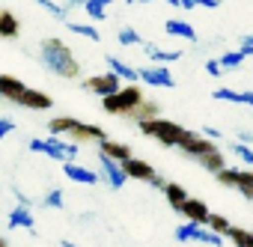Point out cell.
<instances>
[{"instance_id":"1","label":"cell","mask_w":253,"mask_h":247,"mask_svg":"<svg viewBox=\"0 0 253 247\" xmlns=\"http://www.w3.org/2000/svg\"><path fill=\"white\" fill-rule=\"evenodd\" d=\"M39 57H42V63H45L54 75H60V78H78V75H81V66H78L75 54H72L69 45L60 42V39H45L42 48H39Z\"/></svg>"},{"instance_id":"2","label":"cell","mask_w":253,"mask_h":247,"mask_svg":"<svg viewBox=\"0 0 253 247\" xmlns=\"http://www.w3.org/2000/svg\"><path fill=\"white\" fill-rule=\"evenodd\" d=\"M48 131H51V137H72L75 143H86V140H104L107 134L98 128V125H86V122H78V119H72V116H57V119H51L48 122Z\"/></svg>"},{"instance_id":"3","label":"cell","mask_w":253,"mask_h":247,"mask_svg":"<svg viewBox=\"0 0 253 247\" xmlns=\"http://www.w3.org/2000/svg\"><path fill=\"white\" fill-rule=\"evenodd\" d=\"M146 98H143V89L140 86H122L116 95H110V98H101V107H104V113H119V116H131L140 104H143Z\"/></svg>"},{"instance_id":"4","label":"cell","mask_w":253,"mask_h":247,"mask_svg":"<svg viewBox=\"0 0 253 247\" xmlns=\"http://www.w3.org/2000/svg\"><path fill=\"white\" fill-rule=\"evenodd\" d=\"M30 149L33 152H42L48 155L51 161H75L78 155V143L75 140H66V137H33L30 140Z\"/></svg>"},{"instance_id":"5","label":"cell","mask_w":253,"mask_h":247,"mask_svg":"<svg viewBox=\"0 0 253 247\" xmlns=\"http://www.w3.org/2000/svg\"><path fill=\"white\" fill-rule=\"evenodd\" d=\"M140 131H143V134H149V137H155V140H158V143H164V146H179V143H182V137L188 134L182 125H176V122H170V119L140 122Z\"/></svg>"},{"instance_id":"6","label":"cell","mask_w":253,"mask_h":247,"mask_svg":"<svg viewBox=\"0 0 253 247\" xmlns=\"http://www.w3.org/2000/svg\"><path fill=\"white\" fill-rule=\"evenodd\" d=\"M176 241H203V244H209V247H220L223 244V238L217 235V232H211L209 226H203V223H182V226H176Z\"/></svg>"},{"instance_id":"7","label":"cell","mask_w":253,"mask_h":247,"mask_svg":"<svg viewBox=\"0 0 253 247\" xmlns=\"http://www.w3.org/2000/svg\"><path fill=\"white\" fill-rule=\"evenodd\" d=\"M84 89H89V92H95V95H101V98H110V95H116V92L122 89V81H119L113 72H101V75L86 78V81H84Z\"/></svg>"},{"instance_id":"8","label":"cell","mask_w":253,"mask_h":247,"mask_svg":"<svg viewBox=\"0 0 253 247\" xmlns=\"http://www.w3.org/2000/svg\"><path fill=\"white\" fill-rule=\"evenodd\" d=\"M140 81L146 86H164V89H173L176 86V78L167 66H140Z\"/></svg>"},{"instance_id":"9","label":"cell","mask_w":253,"mask_h":247,"mask_svg":"<svg viewBox=\"0 0 253 247\" xmlns=\"http://www.w3.org/2000/svg\"><path fill=\"white\" fill-rule=\"evenodd\" d=\"M98 161H101V179H104L113 191H119L125 182H128V176H125V170H122L119 161H110L107 155H98Z\"/></svg>"},{"instance_id":"10","label":"cell","mask_w":253,"mask_h":247,"mask_svg":"<svg viewBox=\"0 0 253 247\" xmlns=\"http://www.w3.org/2000/svg\"><path fill=\"white\" fill-rule=\"evenodd\" d=\"M107 72H113L119 81L131 83V86L140 83V72H137L131 63H125V60H119V57H113V54H107Z\"/></svg>"},{"instance_id":"11","label":"cell","mask_w":253,"mask_h":247,"mask_svg":"<svg viewBox=\"0 0 253 247\" xmlns=\"http://www.w3.org/2000/svg\"><path fill=\"white\" fill-rule=\"evenodd\" d=\"M179 149L182 152H188V155H194V158H203L206 152H211V149H217L209 137H203V134H194V131H188L185 137H182V143H179Z\"/></svg>"},{"instance_id":"12","label":"cell","mask_w":253,"mask_h":247,"mask_svg":"<svg viewBox=\"0 0 253 247\" xmlns=\"http://www.w3.org/2000/svg\"><path fill=\"white\" fill-rule=\"evenodd\" d=\"M63 173H66L69 182H78V185H98V179H101L95 170H89V167H84L78 161H66L63 164Z\"/></svg>"},{"instance_id":"13","label":"cell","mask_w":253,"mask_h":247,"mask_svg":"<svg viewBox=\"0 0 253 247\" xmlns=\"http://www.w3.org/2000/svg\"><path fill=\"white\" fill-rule=\"evenodd\" d=\"M30 86L24 83V81H18V78H12V75H0V98H6V101H21V95L27 92Z\"/></svg>"},{"instance_id":"14","label":"cell","mask_w":253,"mask_h":247,"mask_svg":"<svg viewBox=\"0 0 253 247\" xmlns=\"http://www.w3.org/2000/svg\"><path fill=\"white\" fill-rule=\"evenodd\" d=\"M182 214L188 217V223H209V217H211V211H209V206L203 203V200H194V197H188V203L182 206Z\"/></svg>"},{"instance_id":"15","label":"cell","mask_w":253,"mask_h":247,"mask_svg":"<svg viewBox=\"0 0 253 247\" xmlns=\"http://www.w3.org/2000/svg\"><path fill=\"white\" fill-rule=\"evenodd\" d=\"M122 170H125V176L128 179H140V182H152L158 173L146 164V161H140V158H128V161H122Z\"/></svg>"},{"instance_id":"16","label":"cell","mask_w":253,"mask_h":247,"mask_svg":"<svg viewBox=\"0 0 253 247\" xmlns=\"http://www.w3.org/2000/svg\"><path fill=\"white\" fill-rule=\"evenodd\" d=\"M9 226L12 229H36V217H33V211H30V206H12V211H9ZM36 235V232H33Z\"/></svg>"},{"instance_id":"17","label":"cell","mask_w":253,"mask_h":247,"mask_svg":"<svg viewBox=\"0 0 253 247\" xmlns=\"http://www.w3.org/2000/svg\"><path fill=\"white\" fill-rule=\"evenodd\" d=\"M211 98H214V101H232V104H247V107H253V89H226V86H220V89L211 92Z\"/></svg>"},{"instance_id":"18","label":"cell","mask_w":253,"mask_h":247,"mask_svg":"<svg viewBox=\"0 0 253 247\" xmlns=\"http://www.w3.org/2000/svg\"><path fill=\"white\" fill-rule=\"evenodd\" d=\"M98 149H101V155H107L110 161H128L131 158V149L125 146V143H116V140H110V137H104V140H98Z\"/></svg>"},{"instance_id":"19","label":"cell","mask_w":253,"mask_h":247,"mask_svg":"<svg viewBox=\"0 0 253 247\" xmlns=\"http://www.w3.org/2000/svg\"><path fill=\"white\" fill-rule=\"evenodd\" d=\"M164 30H167L170 36L185 39V42H197V30H194L185 18H167V21H164Z\"/></svg>"},{"instance_id":"20","label":"cell","mask_w":253,"mask_h":247,"mask_svg":"<svg viewBox=\"0 0 253 247\" xmlns=\"http://www.w3.org/2000/svg\"><path fill=\"white\" fill-rule=\"evenodd\" d=\"M18 104H21V107H30V110H51L54 101H51V95H45V92H39V89H27Z\"/></svg>"},{"instance_id":"21","label":"cell","mask_w":253,"mask_h":247,"mask_svg":"<svg viewBox=\"0 0 253 247\" xmlns=\"http://www.w3.org/2000/svg\"><path fill=\"white\" fill-rule=\"evenodd\" d=\"M143 51H146V57H152L158 66H167V63L182 60V51H167V48H158V45H149V42H143Z\"/></svg>"},{"instance_id":"22","label":"cell","mask_w":253,"mask_h":247,"mask_svg":"<svg viewBox=\"0 0 253 247\" xmlns=\"http://www.w3.org/2000/svg\"><path fill=\"white\" fill-rule=\"evenodd\" d=\"M18 30H21L18 18H15L9 9H0V39H15Z\"/></svg>"},{"instance_id":"23","label":"cell","mask_w":253,"mask_h":247,"mask_svg":"<svg viewBox=\"0 0 253 247\" xmlns=\"http://www.w3.org/2000/svg\"><path fill=\"white\" fill-rule=\"evenodd\" d=\"M164 197H167V203H170L176 211H182V206L188 203V194H185V188H182V185H176V182H167V188H164Z\"/></svg>"},{"instance_id":"24","label":"cell","mask_w":253,"mask_h":247,"mask_svg":"<svg viewBox=\"0 0 253 247\" xmlns=\"http://www.w3.org/2000/svg\"><path fill=\"white\" fill-rule=\"evenodd\" d=\"M200 164H203L206 170H211L214 176H217L220 170H226V158H223V152H220V149H211V152H206V155L200 158Z\"/></svg>"},{"instance_id":"25","label":"cell","mask_w":253,"mask_h":247,"mask_svg":"<svg viewBox=\"0 0 253 247\" xmlns=\"http://www.w3.org/2000/svg\"><path fill=\"white\" fill-rule=\"evenodd\" d=\"M66 27H69L72 33H78V36L89 39V42H98V39H101V33H98L92 24H86V21H72V18H69V21H66Z\"/></svg>"},{"instance_id":"26","label":"cell","mask_w":253,"mask_h":247,"mask_svg":"<svg viewBox=\"0 0 253 247\" xmlns=\"http://www.w3.org/2000/svg\"><path fill=\"white\" fill-rule=\"evenodd\" d=\"M36 6H42L45 12H51L57 21H69V6H63V3H57V0H36Z\"/></svg>"},{"instance_id":"27","label":"cell","mask_w":253,"mask_h":247,"mask_svg":"<svg viewBox=\"0 0 253 247\" xmlns=\"http://www.w3.org/2000/svg\"><path fill=\"white\" fill-rule=\"evenodd\" d=\"M84 12H86L89 21H104L107 18V3H104V0H86Z\"/></svg>"},{"instance_id":"28","label":"cell","mask_w":253,"mask_h":247,"mask_svg":"<svg viewBox=\"0 0 253 247\" xmlns=\"http://www.w3.org/2000/svg\"><path fill=\"white\" fill-rule=\"evenodd\" d=\"M131 119H137V122H155V119H158V104H155V101H143V104L131 113Z\"/></svg>"},{"instance_id":"29","label":"cell","mask_w":253,"mask_h":247,"mask_svg":"<svg viewBox=\"0 0 253 247\" xmlns=\"http://www.w3.org/2000/svg\"><path fill=\"white\" fill-rule=\"evenodd\" d=\"M217 63H220V69H223V72H235V69L244 63V54H241V51H223Z\"/></svg>"},{"instance_id":"30","label":"cell","mask_w":253,"mask_h":247,"mask_svg":"<svg viewBox=\"0 0 253 247\" xmlns=\"http://www.w3.org/2000/svg\"><path fill=\"white\" fill-rule=\"evenodd\" d=\"M116 39H119V45H125V48H134V45H143V39H140V33H137L134 27H119Z\"/></svg>"},{"instance_id":"31","label":"cell","mask_w":253,"mask_h":247,"mask_svg":"<svg viewBox=\"0 0 253 247\" xmlns=\"http://www.w3.org/2000/svg\"><path fill=\"white\" fill-rule=\"evenodd\" d=\"M206 226H209V229H211V232H217V235H220V238H226V235H229V229H232V223H229V220H226V217H223V214H211V217H209V223H206Z\"/></svg>"},{"instance_id":"32","label":"cell","mask_w":253,"mask_h":247,"mask_svg":"<svg viewBox=\"0 0 253 247\" xmlns=\"http://www.w3.org/2000/svg\"><path fill=\"white\" fill-rule=\"evenodd\" d=\"M45 208H66V197H63V191L60 188H51L48 194H45Z\"/></svg>"},{"instance_id":"33","label":"cell","mask_w":253,"mask_h":247,"mask_svg":"<svg viewBox=\"0 0 253 247\" xmlns=\"http://www.w3.org/2000/svg\"><path fill=\"white\" fill-rule=\"evenodd\" d=\"M229 152H232V155H238L244 164H250V167H253V149H250V146H244V143H232V146H229Z\"/></svg>"},{"instance_id":"34","label":"cell","mask_w":253,"mask_h":247,"mask_svg":"<svg viewBox=\"0 0 253 247\" xmlns=\"http://www.w3.org/2000/svg\"><path fill=\"white\" fill-rule=\"evenodd\" d=\"M217 182L226 185V188H238V170H229V167L220 170V173H217Z\"/></svg>"},{"instance_id":"35","label":"cell","mask_w":253,"mask_h":247,"mask_svg":"<svg viewBox=\"0 0 253 247\" xmlns=\"http://www.w3.org/2000/svg\"><path fill=\"white\" fill-rule=\"evenodd\" d=\"M226 238H229L235 247H247V229H241V226H232Z\"/></svg>"},{"instance_id":"36","label":"cell","mask_w":253,"mask_h":247,"mask_svg":"<svg viewBox=\"0 0 253 247\" xmlns=\"http://www.w3.org/2000/svg\"><path fill=\"white\" fill-rule=\"evenodd\" d=\"M15 131V122L9 119V116H0V140H3V137H9Z\"/></svg>"},{"instance_id":"37","label":"cell","mask_w":253,"mask_h":247,"mask_svg":"<svg viewBox=\"0 0 253 247\" xmlns=\"http://www.w3.org/2000/svg\"><path fill=\"white\" fill-rule=\"evenodd\" d=\"M206 72H209L211 78H220V75H223V69H220L217 60H209V63H206Z\"/></svg>"},{"instance_id":"38","label":"cell","mask_w":253,"mask_h":247,"mask_svg":"<svg viewBox=\"0 0 253 247\" xmlns=\"http://www.w3.org/2000/svg\"><path fill=\"white\" fill-rule=\"evenodd\" d=\"M164 3H170L176 9H194V0H164Z\"/></svg>"},{"instance_id":"39","label":"cell","mask_w":253,"mask_h":247,"mask_svg":"<svg viewBox=\"0 0 253 247\" xmlns=\"http://www.w3.org/2000/svg\"><path fill=\"white\" fill-rule=\"evenodd\" d=\"M194 6H209V9H214V6H220V0H194Z\"/></svg>"},{"instance_id":"40","label":"cell","mask_w":253,"mask_h":247,"mask_svg":"<svg viewBox=\"0 0 253 247\" xmlns=\"http://www.w3.org/2000/svg\"><path fill=\"white\" fill-rule=\"evenodd\" d=\"M238 143L250 146V143H253V131H241V134H238Z\"/></svg>"},{"instance_id":"41","label":"cell","mask_w":253,"mask_h":247,"mask_svg":"<svg viewBox=\"0 0 253 247\" xmlns=\"http://www.w3.org/2000/svg\"><path fill=\"white\" fill-rule=\"evenodd\" d=\"M203 137H209V140H214V137H220V131H217V128H203Z\"/></svg>"},{"instance_id":"42","label":"cell","mask_w":253,"mask_h":247,"mask_svg":"<svg viewBox=\"0 0 253 247\" xmlns=\"http://www.w3.org/2000/svg\"><path fill=\"white\" fill-rule=\"evenodd\" d=\"M149 185H152V188H161V191H164V188H167V182H164V179H161V176H155V179H152V182H149Z\"/></svg>"},{"instance_id":"43","label":"cell","mask_w":253,"mask_h":247,"mask_svg":"<svg viewBox=\"0 0 253 247\" xmlns=\"http://www.w3.org/2000/svg\"><path fill=\"white\" fill-rule=\"evenodd\" d=\"M238 51H241L244 57H253V45H244V42H241V48H238Z\"/></svg>"},{"instance_id":"44","label":"cell","mask_w":253,"mask_h":247,"mask_svg":"<svg viewBox=\"0 0 253 247\" xmlns=\"http://www.w3.org/2000/svg\"><path fill=\"white\" fill-rule=\"evenodd\" d=\"M84 3L86 0H66V6H81V9H84Z\"/></svg>"},{"instance_id":"45","label":"cell","mask_w":253,"mask_h":247,"mask_svg":"<svg viewBox=\"0 0 253 247\" xmlns=\"http://www.w3.org/2000/svg\"><path fill=\"white\" fill-rule=\"evenodd\" d=\"M241 42H244V45H253V33H247V36H244Z\"/></svg>"},{"instance_id":"46","label":"cell","mask_w":253,"mask_h":247,"mask_svg":"<svg viewBox=\"0 0 253 247\" xmlns=\"http://www.w3.org/2000/svg\"><path fill=\"white\" fill-rule=\"evenodd\" d=\"M60 247H78V244H72V241H66V238H63V241H60Z\"/></svg>"},{"instance_id":"47","label":"cell","mask_w":253,"mask_h":247,"mask_svg":"<svg viewBox=\"0 0 253 247\" xmlns=\"http://www.w3.org/2000/svg\"><path fill=\"white\" fill-rule=\"evenodd\" d=\"M128 3H155V0H128Z\"/></svg>"},{"instance_id":"48","label":"cell","mask_w":253,"mask_h":247,"mask_svg":"<svg viewBox=\"0 0 253 247\" xmlns=\"http://www.w3.org/2000/svg\"><path fill=\"white\" fill-rule=\"evenodd\" d=\"M247 247H253V232H247Z\"/></svg>"},{"instance_id":"49","label":"cell","mask_w":253,"mask_h":247,"mask_svg":"<svg viewBox=\"0 0 253 247\" xmlns=\"http://www.w3.org/2000/svg\"><path fill=\"white\" fill-rule=\"evenodd\" d=\"M0 247H9V244H6V238H0Z\"/></svg>"}]
</instances>
